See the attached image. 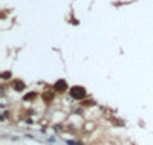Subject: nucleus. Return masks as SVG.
<instances>
[{"instance_id":"f257e3e1","label":"nucleus","mask_w":153,"mask_h":145,"mask_svg":"<svg viewBox=\"0 0 153 145\" xmlns=\"http://www.w3.org/2000/svg\"><path fill=\"white\" fill-rule=\"evenodd\" d=\"M70 96H72L74 99H83V98L86 96L84 87H81V86H74V87L70 89Z\"/></svg>"},{"instance_id":"f03ea898","label":"nucleus","mask_w":153,"mask_h":145,"mask_svg":"<svg viewBox=\"0 0 153 145\" xmlns=\"http://www.w3.org/2000/svg\"><path fill=\"white\" fill-rule=\"evenodd\" d=\"M66 87H67V84H66V81H64V80H60V81H57V83H55V90H58V92H64V90H66Z\"/></svg>"},{"instance_id":"7ed1b4c3","label":"nucleus","mask_w":153,"mask_h":145,"mask_svg":"<svg viewBox=\"0 0 153 145\" xmlns=\"http://www.w3.org/2000/svg\"><path fill=\"white\" fill-rule=\"evenodd\" d=\"M14 84H15V86H14L15 90H23V87H25V84H23L21 81H14Z\"/></svg>"},{"instance_id":"20e7f679","label":"nucleus","mask_w":153,"mask_h":145,"mask_svg":"<svg viewBox=\"0 0 153 145\" xmlns=\"http://www.w3.org/2000/svg\"><path fill=\"white\" fill-rule=\"evenodd\" d=\"M35 96H37V93H34V92H32V93H28V95H25V99H34Z\"/></svg>"},{"instance_id":"39448f33","label":"nucleus","mask_w":153,"mask_h":145,"mask_svg":"<svg viewBox=\"0 0 153 145\" xmlns=\"http://www.w3.org/2000/svg\"><path fill=\"white\" fill-rule=\"evenodd\" d=\"M11 75H9V72H5V75H3V78H9Z\"/></svg>"}]
</instances>
